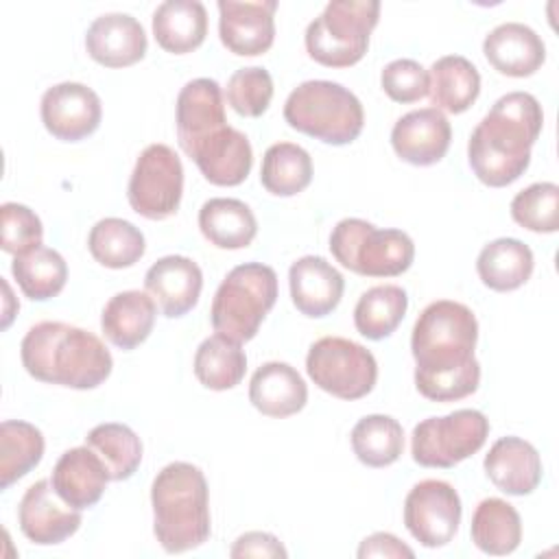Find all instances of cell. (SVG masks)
I'll use <instances>...</instances> for the list:
<instances>
[{
    "mask_svg": "<svg viewBox=\"0 0 559 559\" xmlns=\"http://www.w3.org/2000/svg\"><path fill=\"white\" fill-rule=\"evenodd\" d=\"M476 341L478 321L465 304L452 299L428 304L411 336L417 391L432 402L472 395L480 384V365L474 356Z\"/></svg>",
    "mask_w": 559,
    "mask_h": 559,
    "instance_id": "6da1fadb",
    "label": "cell"
},
{
    "mask_svg": "<svg viewBox=\"0 0 559 559\" xmlns=\"http://www.w3.org/2000/svg\"><path fill=\"white\" fill-rule=\"evenodd\" d=\"M544 127L539 100L528 92L500 96L467 142V162L489 188L518 181L531 164V148Z\"/></svg>",
    "mask_w": 559,
    "mask_h": 559,
    "instance_id": "7a4b0ae2",
    "label": "cell"
},
{
    "mask_svg": "<svg viewBox=\"0 0 559 559\" xmlns=\"http://www.w3.org/2000/svg\"><path fill=\"white\" fill-rule=\"evenodd\" d=\"M22 365L39 382L70 389H96L114 367L105 343L76 325L63 321H39L22 338Z\"/></svg>",
    "mask_w": 559,
    "mask_h": 559,
    "instance_id": "3957f363",
    "label": "cell"
},
{
    "mask_svg": "<svg viewBox=\"0 0 559 559\" xmlns=\"http://www.w3.org/2000/svg\"><path fill=\"white\" fill-rule=\"evenodd\" d=\"M153 533L159 546L179 555L210 539V489L203 472L186 461L168 463L151 485Z\"/></svg>",
    "mask_w": 559,
    "mask_h": 559,
    "instance_id": "277c9868",
    "label": "cell"
},
{
    "mask_svg": "<svg viewBox=\"0 0 559 559\" xmlns=\"http://www.w3.org/2000/svg\"><path fill=\"white\" fill-rule=\"evenodd\" d=\"M284 120L295 131L332 146L354 142L365 124L362 103L334 81H304L284 103Z\"/></svg>",
    "mask_w": 559,
    "mask_h": 559,
    "instance_id": "5b68a950",
    "label": "cell"
},
{
    "mask_svg": "<svg viewBox=\"0 0 559 559\" xmlns=\"http://www.w3.org/2000/svg\"><path fill=\"white\" fill-rule=\"evenodd\" d=\"M277 299V275L269 264L234 266L214 293L210 321L214 332L238 343L251 341Z\"/></svg>",
    "mask_w": 559,
    "mask_h": 559,
    "instance_id": "8992f818",
    "label": "cell"
},
{
    "mask_svg": "<svg viewBox=\"0 0 559 559\" xmlns=\"http://www.w3.org/2000/svg\"><path fill=\"white\" fill-rule=\"evenodd\" d=\"M380 17L378 0H332L314 17L304 35L310 59L328 68H349L358 63L369 35Z\"/></svg>",
    "mask_w": 559,
    "mask_h": 559,
    "instance_id": "52a82bcc",
    "label": "cell"
},
{
    "mask_svg": "<svg viewBox=\"0 0 559 559\" xmlns=\"http://www.w3.org/2000/svg\"><path fill=\"white\" fill-rule=\"evenodd\" d=\"M330 251L341 266L365 277H395L411 269L415 245L402 229H378L362 218H343L330 234Z\"/></svg>",
    "mask_w": 559,
    "mask_h": 559,
    "instance_id": "ba28073f",
    "label": "cell"
},
{
    "mask_svg": "<svg viewBox=\"0 0 559 559\" xmlns=\"http://www.w3.org/2000/svg\"><path fill=\"white\" fill-rule=\"evenodd\" d=\"M489 435V419L476 408L421 419L411 435L413 461L421 467H454L476 454Z\"/></svg>",
    "mask_w": 559,
    "mask_h": 559,
    "instance_id": "9c48e42d",
    "label": "cell"
},
{
    "mask_svg": "<svg viewBox=\"0 0 559 559\" xmlns=\"http://www.w3.org/2000/svg\"><path fill=\"white\" fill-rule=\"evenodd\" d=\"M310 380L338 400H360L376 386L378 362L373 354L349 338L323 336L306 356Z\"/></svg>",
    "mask_w": 559,
    "mask_h": 559,
    "instance_id": "30bf717a",
    "label": "cell"
},
{
    "mask_svg": "<svg viewBox=\"0 0 559 559\" xmlns=\"http://www.w3.org/2000/svg\"><path fill=\"white\" fill-rule=\"evenodd\" d=\"M183 194V166L166 144H148L129 177L127 199L135 214L148 221H164L177 214Z\"/></svg>",
    "mask_w": 559,
    "mask_h": 559,
    "instance_id": "8fae6325",
    "label": "cell"
},
{
    "mask_svg": "<svg viewBox=\"0 0 559 559\" xmlns=\"http://www.w3.org/2000/svg\"><path fill=\"white\" fill-rule=\"evenodd\" d=\"M461 513L463 509L456 489L437 478L419 480L404 500V524L426 548L450 544L459 531Z\"/></svg>",
    "mask_w": 559,
    "mask_h": 559,
    "instance_id": "7c38bea8",
    "label": "cell"
},
{
    "mask_svg": "<svg viewBox=\"0 0 559 559\" xmlns=\"http://www.w3.org/2000/svg\"><path fill=\"white\" fill-rule=\"evenodd\" d=\"M39 114L52 138L79 142L98 129L103 105L92 87L76 81H63L44 92Z\"/></svg>",
    "mask_w": 559,
    "mask_h": 559,
    "instance_id": "4fadbf2b",
    "label": "cell"
},
{
    "mask_svg": "<svg viewBox=\"0 0 559 559\" xmlns=\"http://www.w3.org/2000/svg\"><path fill=\"white\" fill-rule=\"evenodd\" d=\"M17 522L24 537L37 546H55L72 537L83 518L52 487L50 480L33 483L17 507Z\"/></svg>",
    "mask_w": 559,
    "mask_h": 559,
    "instance_id": "5bb4252c",
    "label": "cell"
},
{
    "mask_svg": "<svg viewBox=\"0 0 559 559\" xmlns=\"http://www.w3.org/2000/svg\"><path fill=\"white\" fill-rule=\"evenodd\" d=\"M218 35L223 46L240 57H258L275 39V0H218Z\"/></svg>",
    "mask_w": 559,
    "mask_h": 559,
    "instance_id": "9a60e30c",
    "label": "cell"
},
{
    "mask_svg": "<svg viewBox=\"0 0 559 559\" xmlns=\"http://www.w3.org/2000/svg\"><path fill=\"white\" fill-rule=\"evenodd\" d=\"M177 140L181 151L188 155L197 144L216 133L227 124L223 90L214 79H192L188 81L175 107Z\"/></svg>",
    "mask_w": 559,
    "mask_h": 559,
    "instance_id": "2e32d148",
    "label": "cell"
},
{
    "mask_svg": "<svg viewBox=\"0 0 559 559\" xmlns=\"http://www.w3.org/2000/svg\"><path fill=\"white\" fill-rule=\"evenodd\" d=\"M452 127L437 107L413 109L397 118L391 129V146L404 162L413 166H432L441 162L450 148Z\"/></svg>",
    "mask_w": 559,
    "mask_h": 559,
    "instance_id": "e0dca14e",
    "label": "cell"
},
{
    "mask_svg": "<svg viewBox=\"0 0 559 559\" xmlns=\"http://www.w3.org/2000/svg\"><path fill=\"white\" fill-rule=\"evenodd\" d=\"M144 288L164 317L177 319L197 306L203 288V273L192 258L164 255L146 271Z\"/></svg>",
    "mask_w": 559,
    "mask_h": 559,
    "instance_id": "ac0fdd59",
    "label": "cell"
},
{
    "mask_svg": "<svg viewBox=\"0 0 559 559\" xmlns=\"http://www.w3.org/2000/svg\"><path fill=\"white\" fill-rule=\"evenodd\" d=\"M146 33L142 24L129 13L98 15L87 33V55L105 68H127L146 55Z\"/></svg>",
    "mask_w": 559,
    "mask_h": 559,
    "instance_id": "d6986e66",
    "label": "cell"
},
{
    "mask_svg": "<svg viewBox=\"0 0 559 559\" xmlns=\"http://www.w3.org/2000/svg\"><path fill=\"white\" fill-rule=\"evenodd\" d=\"M290 299L295 308L312 319L330 314L343 297V275L321 255H304L288 269Z\"/></svg>",
    "mask_w": 559,
    "mask_h": 559,
    "instance_id": "ffe728a7",
    "label": "cell"
},
{
    "mask_svg": "<svg viewBox=\"0 0 559 559\" xmlns=\"http://www.w3.org/2000/svg\"><path fill=\"white\" fill-rule=\"evenodd\" d=\"M188 157L199 166L201 175L214 186H238L247 179L253 151L249 138L238 129L225 124L201 144H197Z\"/></svg>",
    "mask_w": 559,
    "mask_h": 559,
    "instance_id": "44dd1931",
    "label": "cell"
},
{
    "mask_svg": "<svg viewBox=\"0 0 559 559\" xmlns=\"http://www.w3.org/2000/svg\"><path fill=\"white\" fill-rule=\"evenodd\" d=\"M483 52L496 72L515 79L535 74L546 61L542 37L522 22H504L491 28L483 41Z\"/></svg>",
    "mask_w": 559,
    "mask_h": 559,
    "instance_id": "7402d4cb",
    "label": "cell"
},
{
    "mask_svg": "<svg viewBox=\"0 0 559 559\" xmlns=\"http://www.w3.org/2000/svg\"><path fill=\"white\" fill-rule=\"evenodd\" d=\"M487 478L509 496H526L542 483V459L533 443L520 437L498 439L483 461Z\"/></svg>",
    "mask_w": 559,
    "mask_h": 559,
    "instance_id": "603a6c76",
    "label": "cell"
},
{
    "mask_svg": "<svg viewBox=\"0 0 559 559\" xmlns=\"http://www.w3.org/2000/svg\"><path fill=\"white\" fill-rule=\"evenodd\" d=\"M109 480L103 459L87 445L66 450L50 476L57 493L79 511L94 507L103 498Z\"/></svg>",
    "mask_w": 559,
    "mask_h": 559,
    "instance_id": "cb8c5ba5",
    "label": "cell"
},
{
    "mask_svg": "<svg viewBox=\"0 0 559 559\" xmlns=\"http://www.w3.org/2000/svg\"><path fill=\"white\" fill-rule=\"evenodd\" d=\"M249 400L266 417H290L306 406L308 386L293 365L269 360L253 371Z\"/></svg>",
    "mask_w": 559,
    "mask_h": 559,
    "instance_id": "d4e9b609",
    "label": "cell"
},
{
    "mask_svg": "<svg viewBox=\"0 0 559 559\" xmlns=\"http://www.w3.org/2000/svg\"><path fill=\"white\" fill-rule=\"evenodd\" d=\"M155 301L142 290L116 293L103 308L100 328L111 345L129 352L144 343L155 325Z\"/></svg>",
    "mask_w": 559,
    "mask_h": 559,
    "instance_id": "484cf974",
    "label": "cell"
},
{
    "mask_svg": "<svg viewBox=\"0 0 559 559\" xmlns=\"http://www.w3.org/2000/svg\"><path fill=\"white\" fill-rule=\"evenodd\" d=\"M155 41L173 55L199 48L207 35V11L199 0H166L153 11Z\"/></svg>",
    "mask_w": 559,
    "mask_h": 559,
    "instance_id": "4316f807",
    "label": "cell"
},
{
    "mask_svg": "<svg viewBox=\"0 0 559 559\" xmlns=\"http://www.w3.org/2000/svg\"><path fill=\"white\" fill-rule=\"evenodd\" d=\"M199 229L218 249H245L258 234V221L245 201L216 197L201 205Z\"/></svg>",
    "mask_w": 559,
    "mask_h": 559,
    "instance_id": "83f0119b",
    "label": "cell"
},
{
    "mask_svg": "<svg viewBox=\"0 0 559 559\" xmlns=\"http://www.w3.org/2000/svg\"><path fill=\"white\" fill-rule=\"evenodd\" d=\"M535 258L528 245L518 238H496L476 258V271L491 290L507 293L524 286L533 273Z\"/></svg>",
    "mask_w": 559,
    "mask_h": 559,
    "instance_id": "f1b7e54d",
    "label": "cell"
},
{
    "mask_svg": "<svg viewBox=\"0 0 559 559\" xmlns=\"http://www.w3.org/2000/svg\"><path fill=\"white\" fill-rule=\"evenodd\" d=\"M430 100L441 111L463 114L480 94V74L476 66L463 55L439 57L430 72Z\"/></svg>",
    "mask_w": 559,
    "mask_h": 559,
    "instance_id": "f546056e",
    "label": "cell"
},
{
    "mask_svg": "<svg viewBox=\"0 0 559 559\" xmlns=\"http://www.w3.org/2000/svg\"><path fill=\"white\" fill-rule=\"evenodd\" d=\"M472 542L485 555H511L522 542V520L502 498H485L472 515Z\"/></svg>",
    "mask_w": 559,
    "mask_h": 559,
    "instance_id": "4dcf8cb0",
    "label": "cell"
},
{
    "mask_svg": "<svg viewBox=\"0 0 559 559\" xmlns=\"http://www.w3.org/2000/svg\"><path fill=\"white\" fill-rule=\"evenodd\" d=\"M247 371V356L238 341L225 334L207 336L194 354V376L212 391H227L240 384Z\"/></svg>",
    "mask_w": 559,
    "mask_h": 559,
    "instance_id": "1f68e13d",
    "label": "cell"
},
{
    "mask_svg": "<svg viewBox=\"0 0 559 559\" xmlns=\"http://www.w3.org/2000/svg\"><path fill=\"white\" fill-rule=\"evenodd\" d=\"M408 310V295L397 284H378L365 290L354 308L356 330L369 338L380 341L395 332Z\"/></svg>",
    "mask_w": 559,
    "mask_h": 559,
    "instance_id": "d6a6232c",
    "label": "cell"
},
{
    "mask_svg": "<svg viewBox=\"0 0 559 559\" xmlns=\"http://www.w3.org/2000/svg\"><path fill=\"white\" fill-rule=\"evenodd\" d=\"M11 273L20 290L33 301L57 297L68 280V264L63 255L50 247H35L11 262Z\"/></svg>",
    "mask_w": 559,
    "mask_h": 559,
    "instance_id": "836d02e7",
    "label": "cell"
},
{
    "mask_svg": "<svg viewBox=\"0 0 559 559\" xmlns=\"http://www.w3.org/2000/svg\"><path fill=\"white\" fill-rule=\"evenodd\" d=\"M312 181V159L293 142L271 144L262 157L260 183L273 197H295Z\"/></svg>",
    "mask_w": 559,
    "mask_h": 559,
    "instance_id": "e575fe53",
    "label": "cell"
},
{
    "mask_svg": "<svg viewBox=\"0 0 559 559\" xmlns=\"http://www.w3.org/2000/svg\"><path fill=\"white\" fill-rule=\"evenodd\" d=\"M92 258L107 269L133 266L146 251L144 234L124 218H100L87 236Z\"/></svg>",
    "mask_w": 559,
    "mask_h": 559,
    "instance_id": "d590c367",
    "label": "cell"
},
{
    "mask_svg": "<svg viewBox=\"0 0 559 559\" xmlns=\"http://www.w3.org/2000/svg\"><path fill=\"white\" fill-rule=\"evenodd\" d=\"M44 456V435L22 419L0 424V487L9 489L39 465Z\"/></svg>",
    "mask_w": 559,
    "mask_h": 559,
    "instance_id": "8d00e7d4",
    "label": "cell"
},
{
    "mask_svg": "<svg viewBox=\"0 0 559 559\" xmlns=\"http://www.w3.org/2000/svg\"><path fill=\"white\" fill-rule=\"evenodd\" d=\"M352 450L367 467H386L402 456L404 430L391 415H365L352 428Z\"/></svg>",
    "mask_w": 559,
    "mask_h": 559,
    "instance_id": "74e56055",
    "label": "cell"
},
{
    "mask_svg": "<svg viewBox=\"0 0 559 559\" xmlns=\"http://www.w3.org/2000/svg\"><path fill=\"white\" fill-rule=\"evenodd\" d=\"M85 445L103 459L111 480L131 478L142 463V441L127 424L107 421L94 426L85 437Z\"/></svg>",
    "mask_w": 559,
    "mask_h": 559,
    "instance_id": "f35d334b",
    "label": "cell"
},
{
    "mask_svg": "<svg viewBox=\"0 0 559 559\" xmlns=\"http://www.w3.org/2000/svg\"><path fill=\"white\" fill-rule=\"evenodd\" d=\"M513 221L537 234H552L559 229V186L552 181H537L520 190L511 201Z\"/></svg>",
    "mask_w": 559,
    "mask_h": 559,
    "instance_id": "ab89813d",
    "label": "cell"
},
{
    "mask_svg": "<svg viewBox=\"0 0 559 559\" xmlns=\"http://www.w3.org/2000/svg\"><path fill=\"white\" fill-rule=\"evenodd\" d=\"M225 98L229 107L245 118L262 116L273 98L271 72L260 66L236 70L227 81Z\"/></svg>",
    "mask_w": 559,
    "mask_h": 559,
    "instance_id": "60d3db41",
    "label": "cell"
},
{
    "mask_svg": "<svg viewBox=\"0 0 559 559\" xmlns=\"http://www.w3.org/2000/svg\"><path fill=\"white\" fill-rule=\"evenodd\" d=\"M0 229H2V238H0V247L7 253L13 255H22L35 247L41 245L44 238V227L39 216L22 205V203H2L0 207Z\"/></svg>",
    "mask_w": 559,
    "mask_h": 559,
    "instance_id": "b9f144b4",
    "label": "cell"
},
{
    "mask_svg": "<svg viewBox=\"0 0 559 559\" xmlns=\"http://www.w3.org/2000/svg\"><path fill=\"white\" fill-rule=\"evenodd\" d=\"M384 94L395 103H415L428 94V70L415 59H395L380 74Z\"/></svg>",
    "mask_w": 559,
    "mask_h": 559,
    "instance_id": "7bdbcfd3",
    "label": "cell"
},
{
    "mask_svg": "<svg viewBox=\"0 0 559 559\" xmlns=\"http://www.w3.org/2000/svg\"><path fill=\"white\" fill-rule=\"evenodd\" d=\"M229 557L234 559H242V557H266V559H275V557H288L286 548L282 546V542L273 535V533H266V531H249V533H242L231 550H229Z\"/></svg>",
    "mask_w": 559,
    "mask_h": 559,
    "instance_id": "ee69618b",
    "label": "cell"
},
{
    "mask_svg": "<svg viewBox=\"0 0 559 559\" xmlns=\"http://www.w3.org/2000/svg\"><path fill=\"white\" fill-rule=\"evenodd\" d=\"M360 559H369V557H391V559H402L408 557L413 559L415 552L411 546H406L402 539H397L393 533H373L369 537H365L358 546L356 552Z\"/></svg>",
    "mask_w": 559,
    "mask_h": 559,
    "instance_id": "f6af8a7d",
    "label": "cell"
},
{
    "mask_svg": "<svg viewBox=\"0 0 559 559\" xmlns=\"http://www.w3.org/2000/svg\"><path fill=\"white\" fill-rule=\"evenodd\" d=\"M2 286H4V293H7V301L11 299V290H9V284L7 282H2ZM11 317H13V312L7 308L4 310V321H2V328H9V323H11Z\"/></svg>",
    "mask_w": 559,
    "mask_h": 559,
    "instance_id": "bcb514c9",
    "label": "cell"
}]
</instances>
